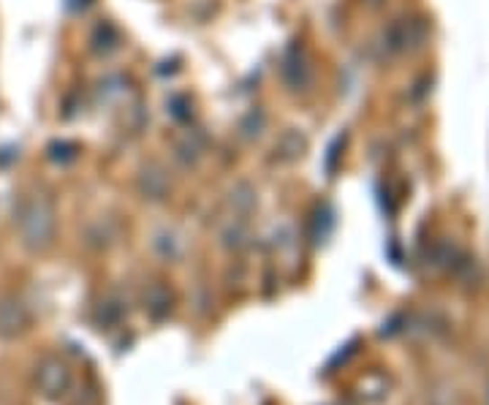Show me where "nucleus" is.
<instances>
[{"label": "nucleus", "mask_w": 489, "mask_h": 405, "mask_svg": "<svg viewBox=\"0 0 489 405\" xmlns=\"http://www.w3.org/2000/svg\"><path fill=\"white\" fill-rule=\"evenodd\" d=\"M23 226H25V237L28 242H50V234H52V210L41 202L31 204L25 212H23Z\"/></svg>", "instance_id": "1"}, {"label": "nucleus", "mask_w": 489, "mask_h": 405, "mask_svg": "<svg viewBox=\"0 0 489 405\" xmlns=\"http://www.w3.org/2000/svg\"><path fill=\"white\" fill-rule=\"evenodd\" d=\"M36 378H39V386L44 389V394H50V397H60V394L68 389V383H71L68 367H66L60 359H55V356H50V359L41 362Z\"/></svg>", "instance_id": "2"}]
</instances>
